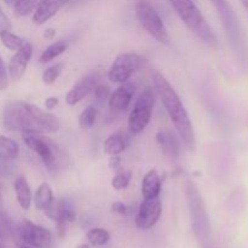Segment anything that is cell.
<instances>
[{
	"label": "cell",
	"mask_w": 248,
	"mask_h": 248,
	"mask_svg": "<svg viewBox=\"0 0 248 248\" xmlns=\"http://www.w3.org/2000/svg\"><path fill=\"white\" fill-rule=\"evenodd\" d=\"M162 213V203L159 198L144 200L138 208L137 216H136V227L140 230H149L156 225Z\"/></svg>",
	"instance_id": "8fae6325"
},
{
	"label": "cell",
	"mask_w": 248,
	"mask_h": 248,
	"mask_svg": "<svg viewBox=\"0 0 248 248\" xmlns=\"http://www.w3.org/2000/svg\"><path fill=\"white\" fill-rule=\"evenodd\" d=\"M86 237L92 246H104L110 240V232L103 228H92L87 232Z\"/></svg>",
	"instance_id": "484cf974"
},
{
	"label": "cell",
	"mask_w": 248,
	"mask_h": 248,
	"mask_svg": "<svg viewBox=\"0 0 248 248\" xmlns=\"http://www.w3.org/2000/svg\"><path fill=\"white\" fill-rule=\"evenodd\" d=\"M56 34H57V31H56L55 28H46L44 31V38L47 39V40H52L56 36Z\"/></svg>",
	"instance_id": "d590c367"
},
{
	"label": "cell",
	"mask_w": 248,
	"mask_h": 248,
	"mask_svg": "<svg viewBox=\"0 0 248 248\" xmlns=\"http://www.w3.org/2000/svg\"><path fill=\"white\" fill-rule=\"evenodd\" d=\"M5 1H6V2H10V4H14V2L16 1V0H5Z\"/></svg>",
	"instance_id": "f35d334b"
},
{
	"label": "cell",
	"mask_w": 248,
	"mask_h": 248,
	"mask_svg": "<svg viewBox=\"0 0 248 248\" xmlns=\"http://www.w3.org/2000/svg\"><path fill=\"white\" fill-rule=\"evenodd\" d=\"M215 6L232 50L240 60L246 58V39L236 12L228 0H210Z\"/></svg>",
	"instance_id": "8992f818"
},
{
	"label": "cell",
	"mask_w": 248,
	"mask_h": 248,
	"mask_svg": "<svg viewBox=\"0 0 248 248\" xmlns=\"http://www.w3.org/2000/svg\"><path fill=\"white\" fill-rule=\"evenodd\" d=\"M68 48V44L63 40L55 41V43L50 44L45 50L41 52V55L39 56V62L46 64V63H50L51 61H53L55 58H57L58 56H61L62 53H64Z\"/></svg>",
	"instance_id": "603a6c76"
},
{
	"label": "cell",
	"mask_w": 248,
	"mask_h": 248,
	"mask_svg": "<svg viewBox=\"0 0 248 248\" xmlns=\"http://www.w3.org/2000/svg\"><path fill=\"white\" fill-rule=\"evenodd\" d=\"M240 1L242 2V5H244V7L246 9V11L248 12V0H240Z\"/></svg>",
	"instance_id": "8d00e7d4"
},
{
	"label": "cell",
	"mask_w": 248,
	"mask_h": 248,
	"mask_svg": "<svg viewBox=\"0 0 248 248\" xmlns=\"http://www.w3.org/2000/svg\"><path fill=\"white\" fill-rule=\"evenodd\" d=\"M10 28H11V22H10L9 17L6 16V14L2 11L1 6H0V33L2 31H7Z\"/></svg>",
	"instance_id": "d6a6232c"
},
{
	"label": "cell",
	"mask_w": 248,
	"mask_h": 248,
	"mask_svg": "<svg viewBox=\"0 0 248 248\" xmlns=\"http://www.w3.org/2000/svg\"><path fill=\"white\" fill-rule=\"evenodd\" d=\"M162 182L156 170H150L144 174L140 186V193L144 200L159 198L161 193Z\"/></svg>",
	"instance_id": "ac0fdd59"
},
{
	"label": "cell",
	"mask_w": 248,
	"mask_h": 248,
	"mask_svg": "<svg viewBox=\"0 0 248 248\" xmlns=\"http://www.w3.org/2000/svg\"><path fill=\"white\" fill-rule=\"evenodd\" d=\"M98 115V109L94 106H89L79 115V126L82 130H89L94 125Z\"/></svg>",
	"instance_id": "4316f807"
},
{
	"label": "cell",
	"mask_w": 248,
	"mask_h": 248,
	"mask_svg": "<svg viewBox=\"0 0 248 248\" xmlns=\"http://www.w3.org/2000/svg\"><path fill=\"white\" fill-rule=\"evenodd\" d=\"M69 1L70 0H41L39 7L33 14V22L38 26L45 24Z\"/></svg>",
	"instance_id": "2e32d148"
},
{
	"label": "cell",
	"mask_w": 248,
	"mask_h": 248,
	"mask_svg": "<svg viewBox=\"0 0 248 248\" xmlns=\"http://www.w3.org/2000/svg\"><path fill=\"white\" fill-rule=\"evenodd\" d=\"M19 154V147L12 138L0 135V162L7 164L17 159Z\"/></svg>",
	"instance_id": "44dd1931"
},
{
	"label": "cell",
	"mask_w": 248,
	"mask_h": 248,
	"mask_svg": "<svg viewBox=\"0 0 248 248\" xmlns=\"http://www.w3.org/2000/svg\"><path fill=\"white\" fill-rule=\"evenodd\" d=\"M58 102L60 101H58L57 97H47V98L44 101L46 110L51 111V110H53V109H56V107L58 106Z\"/></svg>",
	"instance_id": "e575fe53"
},
{
	"label": "cell",
	"mask_w": 248,
	"mask_h": 248,
	"mask_svg": "<svg viewBox=\"0 0 248 248\" xmlns=\"http://www.w3.org/2000/svg\"><path fill=\"white\" fill-rule=\"evenodd\" d=\"M147 64V58L136 52L120 53L111 63L108 70V79L113 84H123L128 81L135 73Z\"/></svg>",
	"instance_id": "9c48e42d"
},
{
	"label": "cell",
	"mask_w": 248,
	"mask_h": 248,
	"mask_svg": "<svg viewBox=\"0 0 248 248\" xmlns=\"http://www.w3.org/2000/svg\"><path fill=\"white\" fill-rule=\"evenodd\" d=\"M2 126L11 132H34L51 135L58 132L61 120L50 111L39 108L35 104L22 101H12L2 111Z\"/></svg>",
	"instance_id": "6da1fadb"
},
{
	"label": "cell",
	"mask_w": 248,
	"mask_h": 248,
	"mask_svg": "<svg viewBox=\"0 0 248 248\" xmlns=\"http://www.w3.org/2000/svg\"><path fill=\"white\" fill-rule=\"evenodd\" d=\"M19 248H33V247H31V246H28V245H24V246H21Z\"/></svg>",
	"instance_id": "ab89813d"
},
{
	"label": "cell",
	"mask_w": 248,
	"mask_h": 248,
	"mask_svg": "<svg viewBox=\"0 0 248 248\" xmlns=\"http://www.w3.org/2000/svg\"><path fill=\"white\" fill-rule=\"evenodd\" d=\"M136 17L144 31L162 45H169L170 35L159 12L147 0H138L135 6Z\"/></svg>",
	"instance_id": "52a82bcc"
},
{
	"label": "cell",
	"mask_w": 248,
	"mask_h": 248,
	"mask_svg": "<svg viewBox=\"0 0 248 248\" xmlns=\"http://www.w3.org/2000/svg\"><path fill=\"white\" fill-rule=\"evenodd\" d=\"M65 64L63 62H58L56 64L50 65V67L46 68L43 72V82L45 85H52L57 81V79L60 78V75L62 74V72L64 70Z\"/></svg>",
	"instance_id": "83f0119b"
},
{
	"label": "cell",
	"mask_w": 248,
	"mask_h": 248,
	"mask_svg": "<svg viewBox=\"0 0 248 248\" xmlns=\"http://www.w3.org/2000/svg\"><path fill=\"white\" fill-rule=\"evenodd\" d=\"M131 179H132V172L121 170V171L116 172L115 176L111 178V186L115 190H124L130 186Z\"/></svg>",
	"instance_id": "f1b7e54d"
},
{
	"label": "cell",
	"mask_w": 248,
	"mask_h": 248,
	"mask_svg": "<svg viewBox=\"0 0 248 248\" xmlns=\"http://www.w3.org/2000/svg\"><path fill=\"white\" fill-rule=\"evenodd\" d=\"M169 1L181 21L196 38L211 47H218L219 41L217 35L194 0H169Z\"/></svg>",
	"instance_id": "277c9868"
},
{
	"label": "cell",
	"mask_w": 248,
	"mask_h": 248,
	"mask_svg": "<svg viewBox=\"0 0 248 248\" xmlns=\"http://www.w3.org/2000/svg\"><path fill=\"white\" fill-rule=\"evenodd\" d=\"M78 248H91V247H90V245H87V244H82V245H80V246H78Z\"/></svg>",
	"instance_id": "74e56055"
},
{
	"label": "cell",
	"mask_w": 248,
	"mask_h": 248,
	"mask_svg": "<svg viewBox=\"0 0 248 248\" xmlns=\"http://www.w3.org/2000/svg\"><path fill=\"white\" fill-rule=\"evenodd\" d=\"M18 234L24 245L33 248H51L52 234L48 229L41 225L34 224L28 219H24L18 228Z\"/></svg>",
	"instance_id": "30bf717a"
},
{
	"label": "cell",
	"mask_w": 248,
	"mask_h": 248,
	"mask_svg": "<svg viewBox=\"0 0 248 248\" xmlns=\"http://www.w3.org/2000/svg\"><path fill=\"white\" fill-rule=\"evenodd\" d=\"M53 200H55V198H53V191L50 184H47L46 182L41 183L33 196V201L36 210L45 211L53 202Z\"/></svg>",
	"instance_id": "7402d4cb"
},
{
	"label": "cell",
	"mask_w": 248,
	"mask_h": 248,
	"mask_svg": "<svg viewBox=\"0 0 248 248\" xmlns=\"http://www.w3.org/2000/svg\"><path fill=\"white\" fill-rule=\"evenodd\" d=\"M111 211L114 213H118L120 216H127L128 215V207L121 201H115L114 203H111Z\"/></svg>",
	"instance_id": "1f68e13d"
},
{
	"label": "cell",
	"mask_w": 248,
	"mask_h": 248,
	"mask_svg": "<svg viewBox=\"0 0 248 248\" xmlns=\"http://www.w3.org/2000/svg\"><path fill=\"white\" fill-rule=\"evenodd\" d=\"M24 144L40 157L41 162L50 173H57L64 167L65 154L50 137L44 133L27 131L22 132Z\"/></svg>",
	"instance_id": "5b68a950"
},
{
	"label": "cell",
	"mask_w": 248,
	"mask_h": 248,
	"mask_svg": "<svg viewBox=\"0 0 248 248\" xmlns=\"http://www.w3.org/2000/svg\"><path fill=\"white\" fill-rule=\"evenodd\" d=\"M157 145L165 156L171 160H176L181 154V143L173 132L169 130H160L156 133Z\"/></svg>",
	"instance_id": "e0dca14e"
},
{
	"label": "cell",
	"mask_w": 248,
	"mask_h": 248,
	"mask_svg": "<svg viewBox=\"0 0 248 248\" xmlns=\"http://www.w3.org/2000/svg\"><path fill=\"white\" fill-rule=\"evenodd\" d=\"M10 78L7 73V67L5 65L1 56H0V91H5L9 87Z\"/></svg>",
	"instance_id": "4dcf8cb0"
},
{
	"label": "cell",
	"mask_w": 248,
	"mask_h": 248,
	"mask_svg": "<svg viewBox=\"0 0 248 248\" xmlns=\"http://www.w3.org/2000/svg\"><path fill=\"white\" fill-rule=\"evenodd\" d=\"M0 40H1L2 45H4L5 47L9 48V50L11 51H15V52L18 51L19 48L23 47L27 44L26 39H23L19 35H16V34L12 33L10 29L2 31L1 33H0Z\"/></svg>",
	"instance_id": "cb8c5ba5"
},
{
	"label": "cell",
	"mask_w": 248,
	"mask_h": 248,
	"mask_svg": "<svg viewBox=\"0 0 248 248\" xmlns=\"http://www.w3.org/2000/svg\"><path fill=\"white\" fill-rule=\"evenodd\" d=\"M14 190L19 207L24 211L29 210L31 202H33V193H31V189L26 177H17L16 181L14 182Z\"/></svg>",
	"instance_id": "d6986e66"
},
{
	"label": "cell",
	"mask_w": 248,
	"mask_h": 248,
	"mask_svg": "<svg viewBox=\"0 0 248 248\" xmlns=\"http://www.w3.org/2000/svg\"><path fill=\"white\" fill-rule=\"evenodd\" d=\"M128 140L126 138L125 135H123L121 132L113 133V135L109 136L106 140H104L103 144V150L107 155H120L121 153H124L127 148Z\"/></svg>",
	"instance_id": "ffe728a7"
},
{
	"label": "cell",
	"mask_w": 248,
	"mask_h": 248,
	"mask_svg": "<svg viewBox=\"0 0 248 248\" xmlns=\"http://www.w3.org/2000/svg\"><path fill=\"white\" fill-rule=\"evenodd\" d=\"M98 82V77L96 74H87L85 77H82L72 89L68 91V93L65 94V103L68 106L73 107L75 104H78L79 102H81L87 94L91 93L94 90V87L97 86Z\"/></svg>",
	"instance_id": "9a60e30c"
},
{
	"label": "cell",
	"mask_w": 248,
	"mask_h": 248,
	"mask_svg": "<svg viewBox=\"0 0 248 248\" xmlns=\"http://www.w3.org/2000/svg\"><path fill=\"white\" fill-rule=\"evenodd\" d=\"M184 190H186V201H188L194 234L201 248H211L212 247V230H211L210 217H208L202 195L195 183L191 181H186Z\"/></svg>",
	"instance_id": "3957f363"
},
{
	"label": "cell",
	"mask_w": 248,
	"mask_h": 248,
	"mask_svg": "<svg viewBox=\"0 0 248 248\" xmlns=\"http://www.w3.org/2000/svg\"><path fill=\"white\" fill-rule=\"evenodd\" d=\"M41 0H16L14 2V12L18 17H26L34 14Z\"/></svg>",
	"instance_id": "d4e9b609"
},
{
	"label": "cell",
	"mask_w": 248,
	"mask_h": 248,
	"mask_svg": "<svg viewBox=\"0 0 248 248\" xmlns=\"http://www.w3.org/2000/svg\"><path fill=\"white\" fill-rule=\"evenodd\" d=\"M94 99H96L98 103H104L106 101H108L109 96H110V86L107 84H97V86L94 87L93 91Z\"/></svg>",
	"instance_id": "f546056e"
},
{
	"label": "cell",
	"mask_w": 248,
	"mask_h": 248,
	"mask_svg": "<svg viewBox=\"0 0 248 248\" xmlns=\"http://www.w3.org/2000/svg\"><path fill=\"white\" fill-rule=\"evenodd\" d=\"M43 212L46 217L57 223L60 230L65 229L68 224L77 219V213L73 210L72 205L65 200H53V202Z\"/></svg>",
	"instance_id": "4fadbf2b"
},
{
	"label": "cell",
	"mask_w": 248,
	"mask_h": 248,
	"mask_svg": "<svg viewBox=\"0 0 248 248\" xmlns=\"http://www.w3.org/2000/svg\"><path fill=\"white\" fill-rule=\"evenodd\" d=\"M155 104V90L147 87L136 99L133 108L128 115V131L131 135L138 136L148 127L153 116Z\"/></svg>",
	"instance_id": "ba28073f"
},
{
	"label": "cell",
	"mask_w": 248,
	"mask_h": 248,
	"mask_svg": "<svg viewBox=\"0 0 248 248\" xmlns=\"http://www.w3.org/2000/svg\"><path fill=\"white\" fill-rule=\"evenodd\" d=\"M136 91H137L136 84L131 81L123 82V84H120V86L116 87L108 98L109 109H110L111 113L120 114L127 110L132 103Z\"/></svg>",
	"instance_id": "7c38bea8"
},
{
	"label": "cell",
	"mask_w": 248,
	"mask_h": 248,
	"mask_svg": "<svg viewBox=\"0 0 248 248\" xmlns=\"http://www.w3.org/2000/svg\"><path fill=\"white\" fill-rule=\"evenodd\" d=\"M31 56H33V46L27 41L23 47L16 51V53L12 56L9 65H7V73H9V78L11 81L17 82L23 78L31 60Z\"/></svg>",
	"instance_id": "5bb4252c"
},
{
	"label": "cell",
	"mask_w": 248,
	"mask_h": 248,
	"mask_svg": "<svg viewBox=\"0 0 248 248\" xmlns=\"http://www.w3.org/2000/svg\"><path fill=\"white\" fill-rule=\"evenodd\" d=\"M153 81H154L155 90L161 99L162 106L169 114V118L171 119L179 138L183 140L186 149L190 152H195L196 137L193 123H191L188 110L184 107L182 99L179 98L178 93L161 73H154Z\"/></svg>",
	"instance_id": "7a4b0ae2"
},
{
	"label": "cell",
	"mask_w": 248,
	"mask_h": 248,
	"mask_svg": "<svg viewBox=\"0 0 248 248\" xmlns=\"http://www.w3.org/2000/svg\"><path fill=\"white\" fill-rule=\"evenodd\" d=\"M109 167H110V169L115 172L121 171L120 155H114V156L110 157V161H109Z\"/></svg>",
	"instance_id": "836d02e7"
}]
</instances>
